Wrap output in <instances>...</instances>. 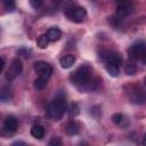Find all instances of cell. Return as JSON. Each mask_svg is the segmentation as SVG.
Segmentation results:
<instances>
[{"label":"cell","mask_w":146,"mask_h":146,"mask_svg":"<svg viewBox=\"0 0 146 146\" xmlns=\"http://www.w3.org/2000/svg\"><path fill=\"white\" fill-rule=\"evenodd\" d=\"M144 84H145V86H146V76H145V78H144Z\"/></svg>","instance_id":"cell-27"},{"label":"cell","mask_w":146,"mask_h":146,"mask_svg":"<svg viewBox=\"0 0 146 146\" xmlns=\"http://www.w3.org/2000/svg\"><path fill=\"white\" fill-rule=\"evenodd\" d=\"M116 2V17L123 19L133 13L132 0H115Z\"/></svg>","instance_id":"cell-5"},{"label":"cell","mask_w":146,"mask_h":146,"mask_svg":"<svg viewBox=\"0 0 146 146\" xmlns=\"http://www.w3.org/2000/svg\"><path fill=\"white\" fill-rule=\"evenodd\" d=\"M70 80L80 90L91 89L92 84V68L88 65L79 66L74 72L71 73Z\"/></svg>","instance_id":"cell-1"},{"label":"cell","mask_w":146,"mask_h":146,"mask_svg":"<svg viewBox=\"0 0 146 146\" xmlns=\"http://www.w3.org/2000/svg\"><path fill=\"white\" fill-rule=\"evenodd\" d=\"M3 5H5V8L8 11H13L15 9V7H16L15 0H3Z\"/></svg>","instance_id":"cell-19"},{"label":"cell","mask_w":146,"mask_h":146,"mask_svg":"<svg viewBox=\"0 0 146 146\" xmlns=\"http://www.w3.org/2000/svg\"><path fill=\"white\" fill-rule=\"evenodd\" d=\"M3 67H5V58L2 57L1 58V71H3Z\"/></svg>","instance_id":"cell-25"},{"label":"cell","mask_w":146,"mask_h":146,"mask_svg":"<svg viewBox=\"0 0 146 146\" xmlns=\"http://www.w3.org/2000/svg\"><path fill=\"white\" fill-rule=\"evenodd\" d=\"M130 100L132 104H137V105L144 104L146 103V92L143 89H136L130 95Z\"/></svg>","instance_id":"cell-10"},{"label":"cell","mask_w":146,"mask_h":146,"mask_svg":"<svg viewBox=\"0 0 146 146\" xmlns=\"http://www.w3.org/2000/svg\"><path fill=\"white\" fill-rule=\"evenodd\" d=\"M145 50H146V43L143 41H138V42L133 43L132 46H130V48L128 49V55H129L130 59L139 60L140 56L144 54Z\"/></svg>","instance_id":"cell-8"},{"label":"cell","mask_w":146,"mask_h":146,"mask_svg":"<svg viewBox=\"0 0 146 146\" xmlns=\"http://www.w3.org/2000/svg\"><path fill=\"white\" fill-rule=\"evenodd\" d=\"M136 71H137V66H136V64L132 62V59L127 64V66H125V73L127 74H129V75H132V74H135L136 73Z\"/></svg>","instance_id":"cell-17"},{"label":"cell","mask_w":146,"mask_h":146,"mask_svg":"<svg viewBox=\"0 0 146 146\" xmlns=\"http://www.w3.org/2000/svg\"><path fill=\"white\" fill-rule=\"evenodd\" d=\"M46 35H47V38L50 42H56L62 38V31L57 27H50L46 32Z\"/></svg>","instance_id":"cell-11"},{"label":"cell","mask_w":146,"mask_h":146,"mask_svg":"<svg viewBox=\"0 0 146 146\" xmlns=\"http://www.w3.org/2000/svg\"><path fill=\"white\" fill-rule=\"evenodd\" d=\"M49 42H50V41L48 40V38H47L46 34H41V35H39V36L36 38V46H38L39 48H41V49L47 48Z\"/></svg>","instance_id":"cell-15"},{"label":"cell","mask_w":146,"mask_h":146,"mask_svg":"<svg viewBox=\"0 0 146 146\" xmlns=\"http://www.w3.org/2000/svg\"><path fill=\"white\" fill-rule=\"evenodd\" d=\"M65 15L70 21L75 23H81L87 16V10L81 6L71 5L65 9Z\"/></svg>","instance_id":"cell-4"},{"label":"cell","mask_w":146,"mask_h":146,"mask_svg":"<svg viewBox=\"0 0 146 146\" xmlns=\"http://www.w3.org/2000/svg\"><path fill=\"white\" fill-rule=\"evenodd\" d=\"M22 70H23V64H22V62H21L18 58L13 59L11 63L9 64V67L7 68V71H6V73H5L6 80H7V81H13V80H15V79L22 73Z\"/></svg>","instance_id":"cell-6"},{"label":"cell","mask_w":146,"mask_h":146,"mask_svg":"<svg viewBox=\"0 0 146 146\" xmlns=\"http://www.w3.org/2000/svg\"><path fill=\"white\" fill-rule=\"evenodd\" d=\"M99 57L104 62L107 73L111 76H117L122 64V57L120 56V54L112 50H102L99 52Z\"/></svg>","instance_id":"cell-2"},{"label":"cell","mask_w":146,"mask_h":146,"mask_svg":"<svg viewBox=\"0 0 146 146\" xmlns=\"http://www.w3.org/2000/svg\"><path fill=\"white\" fill-rule=\"evenodd\" d=\"M60 144H62V140H60L58 137H52L51 140L49 141V145H50V146H54V145L56 146V145H60Z\"/></svg>","instance_id":"cell-22"},{"label":"cell","mask_w":146,"mask_h":146,"mask_svg":"<svg viewBox=\"0 0 146 146\" xmlns=\"http://www.w3.org/2000/svg\"><path fill=\"white\" fill-rule=\"evenodd\" d=\"M67 111V104H66V99L63 95H58L56 96L52 102H50L47 107H46V115L48 119L54 120V121H58L60 120L65 112Z\"/></svg>","instance_id":"cell-3"},{"label":"cell","mask_w":146,"mask_h":146,"mask_svg":"<svg viewBox=\"0 0 146 146\" xmlns=\"http://www.w3.org/2000/svg\"><path fill=\"white\" fill-rule=\"evenodd\" d=\"M65 131H66V133L70 135V136L78 135L79 131H80V125H79V123L75 122V121H70V122L66 124V127H65Z\"/></svg>","instance_id":"cell-13"},{"label":"cell","mask_w":146,"mask_h":146,"mask_svg":"<svg viewBox=\"0 0 146 146\" xmlns=\"http://www.w3.org/2000/svg\"><path fill=\"white\" fill-rule=\"evenodd\" d=\"M48 83V80L47 79H43V78H40L38 76L35 80H34V88L38 89V90H42Z\"/></svg>","instance_id":"cell-16"},{"label":"cell","mask_w":146,"mask_h":146,"mask_svg":"<svg viewBox=\"0 0 146 146\" xmlns=\"http://www.w3.org/2000/svg\"><path fill=\"white\" fill-rule=\"evenodd\" d=\"M112 121L115 123V124H121L123 121H124V116L123 114L121 113H115L112 115Z\"/></svg>","instance_id":"cell-18"},{"label":"cell","mask_w":146,"mask_h":146,"mask_svg":"<svg viewBox=\"0 0 146 146\" xmlns=\"http://www.w3.org/2000/svg\"><path fill=\"white\" fill-rule=\"evenodd\" d=\"M17 127H18V122H17V119L14 116V115H8L5 121H3V131L8 132V133H13L17 130Z\"/></svg>","instance_id":"cell-9"},{"label":"cell","mask_w":146,"mask_h":146,"mask_svg":"<svg viewBox=\"0 0 146 146\" xmlns=\"http://www.w3.org/2000/svg\"><path fill=\"white\" fill-rule=\"evenodd\" d=\"M29 1H30L31 7L34 9H38L43 5V0H29Z\"/></svg>","instance_id":"cell-21"},{"label":"cell","mask_w":146,"mask_h":146,"mask_svg":"<svg viewBox=\"0 0 146 146\" xmlns=\"http://www.w3.org/2000/svg\"><path fill=\"white\" fill-rule=\"evenodd\" d=\"M74 63H75V57L73 55H65L59 60V64H60L62 68H70V67L73 66Z\"/></svg>","instance_id":"cell-12"},{"label":"cell","mask_w":146,"mask_h":146,"mask_svg":"<svg viewBox=\"0 0 146 146\" xmlns=\"http://www.w3.org/2000/svg\"><path fill=\"white\" fill-rule=\"evenodd\" d=\"M0 99L2 102H8L10 99V94H9V90L7 88H2L1 94H0Z\"/></svg>","instance_id":"cell-20"},{"label":"cell","mask_w":146,"mask_h":146,"mask_svg":"<svg viewBox=\"0 0 146 146\" xmlns=\"http://www.w3.org/2000/svg\"><path fill=\"white\" fill-rule=\"evenodd\" d=\"M139 60H140V62H141L144 65H146V50L144 51V54L141 55V57L139 58Z\"/></svg>","instance_id":"cell-23"},{"label":"cell","mask_w":146,"mask_h":146,"mask_svg":"<svg viewBox=\"0 0 146 146\" xmlns=\"http://www.w3.org/2000/svg\"><path fill=\"white\" fill-rule=\"evenodd\" d=\"M31 135H32V137H34L36 139H42L43 136H44V129H43V127L40 125V124L33 125L32 129H31Z\"/></svg>","instance_id":"cell-14"},{"label":"cell","mask_w":146,"mask_h":146,"mask_svg":"<svg viewBox=\"0 0 146 146\" xmlns=\"http://www.w3.org/2000/svg\"><path fill=\"white\" fill-rule=\"evenodd\" d=\"M33 67H34L35 72L38 73V76L43 78V79H47V80H49V78L51 76L52 67L47 62H43V60L35 62L34 65H33Z\"/></svg>","instance_id":"cell-7"},{"label":"cell","mask_w":146,"mask_h":146,"mask_svg":"<svg viewBox=\"0 0 146 146\" xmlns=\"http://www.w3.org/2000/svg\"><path fill=\"white\" fill-rule=\"evenodd\" d=\"M143 144H146V135H145V137H144V140H143Z\"/></svg>","instance_id":"cell-26"},{"label":"cell","mask_w":146,"mask_h":146,"mask_svg":"<svg viewBox=\"0 0 146 146\" xmlns=\"http://www.w3.org/2000/svg\"><path fill=\"white\" fill-rule=\"evenodd\" d=\"M52 1V3H55V5H60L62 2H63V0H51Z\"/></svg>","instance_id":"cell-24"}]
</instances>
